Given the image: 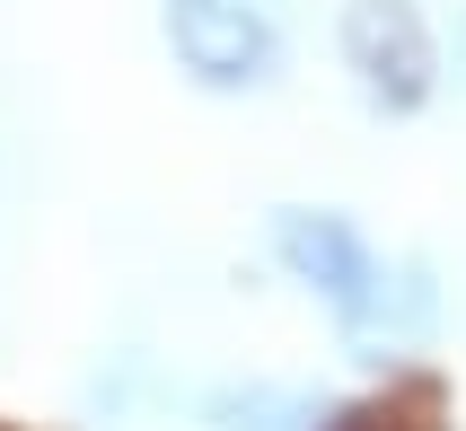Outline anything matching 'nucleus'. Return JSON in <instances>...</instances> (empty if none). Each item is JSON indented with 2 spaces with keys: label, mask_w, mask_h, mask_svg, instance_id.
<instances>
[{
  "label": "nucleus",
  "mask_w": 466,
  "mask_h": 431,
  "mask_svg": "<svg viewBox=\"0 0 466 431\" xmlns=\"http://www.w3.org/2000/svg\"><path fill=\"white\" fill-rule=\"evenodd\" d=\"M167 45L203 88H264L282 62V0H167Z\"/></svg>",
  "instance_id": "nucleus-1"
},
{
  "label": "nucleus",
  "mask_w": 466,
  "mask_h": 431,
  "mask_svg": "<svg viewBox=\"0 0 466 431\" xmlns=\"http://www.w3.org/2000/svg\"><path fill=\"white\" fill-rule=\"evenodd\" d=\"M343 62L361 71V88L379 106L431 97V36H422L414 0H352L343 9Z\"/></svg>",
  "instance_id": "nucleus-2"
},
{
  "label": "nucleus",
  "mask_w": 466,
  "mask_h": 431,
  "mask_svg": "<svg viewBox=\"0 0 466 431\" xmlns=\"http://www.w3.org/2000/svg\"><path fill=\"white\" fill-rule=\"evenodd\" d=\"M273 247H282V264L309 282V291H326L343 317H370V308H379V255L361 247L352 221H335V211H282V221H273Z\"/></svg>",
  "instance_id": "nucleus-3"
},
{
  "label": "nucleus",
  "mask_w": 466,
  "mask_h": 431,
  "mask_svg": "<svg viewBox=\"0 0 466 431\" xmlns=\"http://www.w3.org/2000/svg\"><path fill=\"white\" fill-rule=\"evenodd\" d=\"M326 431H431V414H422V405H396V396H379V405H352V414H335Z\"/></svg>",
  "instance_id": "nucleus-4"
}]
</instances>
